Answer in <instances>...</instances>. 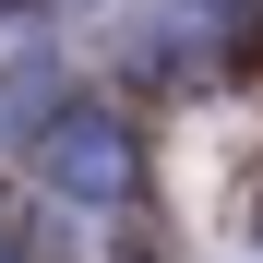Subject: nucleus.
I'll return each instance as SVG.
<instances>
[{"label":"nucleus","mask_w":263,"mask_h":263,"mask_svg":"<svg viewBox=\"0 0 263 263\" xmlns=\"http://www.w3.org/2000/svg\"><path fill=\"white\" fill-rule=\"evenodd\" d=\"M24 180H36V203L108 228V215L144 203V132H132L120 108H96V96H60L48 120H36V144H24Z\"/></svg>","instance_id":"obj_1"},{"label":"nucleus","mask_w":263,"mask_h":263,"mask_svg":"<svg viewBox=\"0 0 263 263\" xmlns=\"http://www.w3.org/2000/svg\"><path fill=\"white\" fill-rule=\"evenodd\" d=\"M120 48L144 60V72H192L203 48H228V0H144Z\"/></svg>","instance_id":"obj_2"}]
</instances>
